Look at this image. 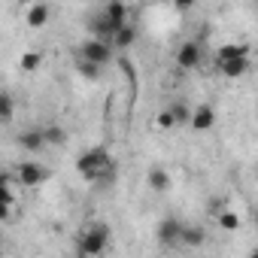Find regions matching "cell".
<instances>
[{"mask_svg":"<svg viewBox=\"0 0 258 258\" xmlns=\"http://www.w3.org/2000/svg\"><path fill=\"white\" fill-rule=\"evenodd\" d=\"M76 170H79L82 179L97 182L103 173L115 170V161H112V155H109L103 146H94V149H88V152H82V155L76 158Z\"/></svg>","mask_w":258,"mask_h":258,"instance_id":"cell-1","label":"cell"},{"mask_svg":"<svg viewBox=\"0 0 258 258\" xmlns=\"http://www.w3.org/2000/svg\"><path fill=\"white\" fill-rule=\"evenodd\" d=\"M109 237H112V234H109V225H106V222H94V225L79 237V252L88 255V258H97V255L106 252Z\"/></svg>","mask_w":258,"mask_h":258,"instance_id":"cell-2","label":"cell"},{"mask_svg":"<svg viewBox=\"0 0 258 258\" xmlns=\"http://www.w3.org/2000/svg\"><path fill=\"white\" fill-rule=\"evenodd\" d=\"M79 61H88V64L106 67V64L112 61V43H103V40L88 37V40L79 46Z\"/></svg>","mask_w":258,"mask_h":258,"instance_id":"cell-3","label":"cell"},{"mask_svg":"<svg viewBox=\"0 0 258 258\" xmlns=\"http://www.w3.org/2000/svg\"><path fill=\"white\" fill-rule=\"evenodd\" d=\"M16 170H19L16 176H19L22 188H37V185H43V182L52 176V170H49L46 164H40V161H22Z\"/></svg>","mask_w":258,"mask_h":258,"instance_id":"cell-4","label":"cell"},{"mask_svg":"<svg viewBox=\"0 0 258 258\" xmlns=\"http://www.w3.org/2000/svg\"><path fill=\"white\" fill-rule=\"evenodd\" d=\"M201 61H204V49H201V43L185 40V43L176 49V67H179V70H198Z\"/></svg>","mask_w":258,"mask_h":258,"instance_id":"cell-5","label":"cell"},{"mask_svg":"<svg viewBox=\"0 0 258 258\" xmlns=\"http://www.w3.org/2000/svg\"><path fill=\"white\" fill-rule=\"evenodd\" d=\"M155 237L161 246H179V237H182V222L176 216H164L155 228Z\"/></svg>","mask_w":258,"mask_h":258,"instance_id":"cell-6","label":"cell"},{"mask_svg":"<svg viewBox=\"0 0 258 258\" xmlns=\"http://www.w3.org/2000/svg\"><path fill=\"white\" fill-rule=\"evenodd\" d=\"M118 31H121V28H115V25H112L103 13H97V16L88 22V34H91L94 40H103V43H112Z\"/></svg>","mask_w":258,"mask_h":258,"instance_id":"cell-7","label":"cell"},{"mask_svg":"<svg viewBox=\"0 0 258 258\" xmlns=\"http://www.w3.org/2000/svg\"><path fill=\"white\" fill-rule=\"evenodd\" d=\"M249 58V46L246 43H222L216 49V64H228V61H243Z\"/></svg>","mask_w":258,"mask_h":258,"instance_id":"cell-8","label":"cell"},{"mask_svg":"<svg viewBox=\"0 0 258 258\" xmlns=\"http://www.w3.org/2000/svg\"><path fill=\"white\" fill-rule=\"evenodd\" d=\"M19 146L25 152H43L49 143H46V134H43V127H28V131L19 134Z\"/></svg>","mask_w":258,"mask_h":258,"instance_id":"cell-9","label":"cell"},{"mask_svg":"<svg viewBox=\"0 0 258 258\" xmlns=\"http://www.w3.org/2000/svg\"><path fill=\"white\" fill-rule=\"evenodd\" d=\"M49 19H52V7L49 4H31L28 10H25V25L28 28H43V25H49Z\"/></svg>","mask_w":258,"mask_h":258,"instance_id":"cell-10","label":"cell"},{"mask_svg":"<svg viewBox=\"0 0 258 258\" xmlns=\"http://www.w3.org/2000/svg\"><path fill=\"white\" fill-rule=\"evenodd\" d=\"M213 124H216V109L210 103L195 106V112H191V127H195V131H210Z\"/></svg>","mask_w":258,"mask_h":258,"instance_id":"cell-11","label":"cell"},{"mask_svg":"<svg viewBox=\"0 0 258 258\" xmlns=\"http://www.w3.org/2000/svg\"><path fill=\"white\" fill-rule=\"evenodd\" d=\"M146 182H149V188H152L155 195H164V191H170V185H173V179H170V173H167L164 167H149Z\"/></svg>","mask_w":258,"mask_h":258,"instance_id":"cell-12","label":"cell"},{"mask_svg":"<svg viewBox=\"0 0 258 258\" xmlns=\"http://www.w3.org/2000/svg\"><path fill=\"white\" fill-rule=\"evenodd\" d=\"M207 243V231L201 225H182V237H179V246H188V249H198Z\"/></svg>","mask_w":258,"mask_h":258,"instance_id":"cell-13","label":"cell"},{"mask_svg":"<svg viewBox=\"0 0 258 258\" xmlns=\"http://www.w3.org/2000/svg\"><path fill=\"white\" fill-rule=\"evenodd\" d=\"M100 13H103V16H106V19H109L115 28H124V25H131V22H127V7L121 4V0H112V4H106Z\"/></svg>","mask_w":258,"mask_h":258,"instance_id":"cell-14","label":"cell"},{"mask_svg":"<svg viewBox=\"0 0 258 258\" xmlns=\"http://www.w3.org/2000/svg\"><path fill=\"white\" fill-rule=\"evenodd\" d=\"M216 67H219V73H222L225 79H240V76H246V73L252 70L249 58H243V61H228V64H216Z\"/></svg>","mask_w":258,"mask_h":258,"instance_id":"cell-15","label":"cell"},{"mask_svg":"<svg viewBox=\"0 0 258 258\" xmlns=\"http://www.w3.org/2000/svg\"><path fill=\"white\" fill-rule=\"evenodd\" d=\"M43 134H46V143H49V146H55V149L67 146V140H70V134L64 131L61 124H46V127H43Z\"/></svg>","mask_w":258,"mask_h":258,"instance_id":"cell-16","label":"cell"},{"mask_svg":"<svg viewBox=\"0 0 258 258\" xmlns=\"http://www.w3.org/2000/svg\"><path fill=\"white\" fill-rule=\"evenodd\" d=\"M137 43V28L134 25H124L118 34H115V40H112V49H131Z\"/></svg>","mask_w":258,"mask_h":258,"instance_id":"cell-17","label":"cell"},{"mask_svg":"<svg viewBox=\"0 0 258 258\" xmlns=\"http://www.w3.org/2000/svg\"><path fill=\"white\" fill-rule=\"evenodd\" d=\"M216 222H219V228H225V231H237V228L243 225V219H240L234 210H222V213L216 216Z\"/></svg>","mask_w":258,"mask_h":258,"instance_id":"cell-18","label":"cell"},{"mask_svg":"<svg viewBox=\"0 0 258 258\" xmlns=\"http://www.w3.org/2000/svg\"><path fill=\"white\" fill-rule=\"evenodd\" d=\"M167 109L173 112V118H176V124H191V112H195V109H188V106H185L182 100H173V103H170Z\"/></svg>","mask_w":258,"mask_h":258,"instance_id":"cell-19","label":"cell"},{"mask_svg":"<svg viewBox=\"0 0 258 258\" xmlns=\"http://www.w3.org/2000/svg\"><path fill=\"white\" fill-rule=\"evenodd\" d=\"M40 64H43V55H40V52H25L22 61H19V67H22L25 73H37Z\"/></svg>","mask_w":258,"mask_h":258,"instance_id":"cell-20","label":"cell"},{"mask_svg":"<svg viewBox=\"0 0 258 258\" xmlns=\"http://www.w3.org/2000/svg\"><path fill=\"white\" fill-rule=\"evenodd\" d=\"M155 127H161V131H170V127H179V124H176L173 112H170V109L164 106V109H161V112L155 115Z\"/></svg>","mask_w":258,"mask_h":258,"instance_id":"cell-21","label":"cell"},{"mask_svg":"<svg viewBox=\"0 0 258 258\" xmlns=\"http://www.w3.org/2000/svg\"><path fill=\"white\" fill-rule=\"evenodd\" d=\"M13 112H16V103H13V94L7 91L0 97V115H4V121H13Z\"/></svg>","mask_w":258,"mask_h":258,"instance_id":"cell-22","label":"cell"},{"mask_svg":"<svg viewBox=\"0 0 258 258\" xmlns=\"http://www.w3.org/2000/svg\"><path fill=\"white\" fill-rule=\"evenodd\" d=\"M100 70H103V67H97V64H88V61H79V73H82L85 79H100Z\"/></svg>","mask_w":258,"mask_h":258,"instance_id":"cell-23","label":"cell"},{"mask_svg":"<svg viewBox=\"0 0 258 258\" xmlns=\"http://www.w3.org/2000/svg\"><path fill=\"white\" fill-rule=\"evenodd\" d=\"M176 10H179V13H188V10H191V4H188V0H179Z\"/></svg>","mask_w":258,"mask_h":258,"instance_id":"cell-24","label":"cell"},{"mask_svg":"<svg viewBox=\"0 0 258 258\" xmlns=\"http://www.w3.org/2000/svg\"><path fill=\"white\" fill-rule=\"evenodd\" d=\"M246 258H258V249H255V252H249V255H246Z\"/></svg>","mask_w":258,"mask_h":258,"instance_id":"cell-25","label":"cell"},{"mask_svg":"<svg viewBox=\"0 0 258 258\" xmlns=\"http://www.w3.org/2000/svg\"><path fill=\"white\" fill-rule=\"evenodd\" d=\"M255 228H258V216H255Z\"/></svg>","mask_w":258,"mask_h":258,"instance_id":"cell-26","label":"cell"},{"mask_svg":"<svg viewBox=\"0 0 258 258\" xmlns=\"http://www.w3.org/2000/svg\"><path fill=\"white\" fill-rule=\"evenodd\" d=\"M255 176H258V170H255Z\"/></svg>","mask_w":258,"mask_h":258,"instance_id":"cell-27","label":"cell"}]
</instances>
